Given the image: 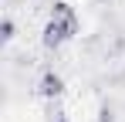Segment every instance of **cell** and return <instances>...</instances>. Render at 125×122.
<instances>
[{
	"mask_svg": "<svg viewBox=\"0 0 125 122\" xmlns=\"http://www.w3.org/2000/svg\"><path fill=\"white\" fill-rule=\"evenodd\" d=\"M81 31V20L74 14V7L68 3V0H58L54 7H51V20L44 24V48H61L64 41H71L74 34Z\"/></svg>",
	"mask_w": 125,
	"mask_h": 122,
	"instance_id": "1",
	"label": "cell"
},
{
	"mask_svg": "<svg viewBox=\"0 0 125 122\" xmlns=\"http://www.w3.org/2000/svg\"><path fill=\"white\" fill-rule=\"evenodd\" d=\"M0 34H3V41H14L17 27H14V20H10V17H3V24H0Z\"/></svg>",
	"mask_w": 125,
	"mask_h": 122,
	"instance_id": "3",
	"label": "cell"
},
{
	"mask_svg": "<svg viewBox=\"0 0 125 122\" xmlns=\"http://www.w3.org/2000/svg\"><path fill=\"white\" fill-rule=\"evenodd\" d=\"M37 95H41V98H61L64 95V78L58 75V71L47 68V71L41 75V81H37Z\"/></svg>",
	"mask_w": 125,
	"mask_h": 122,
	"instance_id": "2",
	"label": "cell"
},
{
	"mask_svg": "<svg viewBox=\"0 0 125 122\" xmlns=\"http://www.w3.org/2000/svg\"><path fill=\"white\" fill-rule=\"evenodd\" d=\"M98 122H115V115H112L108 109H102V112H98Z\"/></svg>",
	"mask_w": 125,
	"mask_h": 122,
	"instance_id": "4",
	"label": "cell"
},
{
	"mask_svg": "<svg viewBox=\"0 0 125 122\" xmlns=\"http://www.w3.org/2000/svg\"><path fill=\"white\" fill-rule=\"evenodd\" d=\"M54 122H68V119H54Z\"/></svg>",
	"mask_w": 125,
	"mask_h": 122,
	"instance_id": "5",
	"label": "cell"
}]
</instances>
